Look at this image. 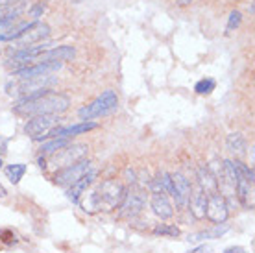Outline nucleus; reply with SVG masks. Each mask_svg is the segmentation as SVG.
Returning a JSON list of instances; mask_svg holds the SVG:
<instances>
[{
	"label": "nucleus",
	"mask_w": 255,
	"mask_h": 253,
	"mask_svg": "<svg viewBox=\"0 0 255 253\" xmlns=\"http://www.w3.org/2000/svg\"><path fill=\"white\" fill-rule=\"evenodd\" d=\"M70 100L67 95L54 93V91H43L28 98H20L15 102L13 111L24 117H43V115H59L67 111Z\"/></svg>",
	"instance_id": "nucleus-1"
},
{
	"label": "nucleus",
	"mask_w": 255,
	"mask_h": 253,
	"mask_svg": "<svg viewBox=\"0 0 255 253\" xmlns=\"http://www.w3.org/2000/svg\"><path fill=\"white\" fill-rule=\"evenodd\" d=\"M126 196V189L117 181H104L98 185V189L93 190L87 200L82 203L83 209L95 213V211H113L115 207H121Z\"/></svg>",
	"instance_id": "nucleus-2"
},
{
	"label": "nucleus",
	"mask_w": 255,
	"mask_h": 253,
	"mask_svg": "<svg viewBox=\"0 0 255 253\" xmlns=\"http://www.w3.org/2000/svg\"><path fill=\"white\" fill-rule=\"evenodd\" d=\"M56 83V78L54 76H35V78H28V80H15L13 83H7V95L11 96H19V98H28V96H33L37 93H43V91H48Z\"/></svg>",
	"instance_id": "nucleus-3"
},
{
	"label": "nucleus",
	"mask_w": 255,
	"mask_h": 253,
	"mask_svg": "<svg viewBox=\"0 0 255 253\" xmlns=\"http://www.w3.org/2000/svg\"><path fill=\"white\" fill-rule=\"evenodd\" d=\"M117 106H119V96H117L115 91H104L102 95L98 96L93 104L80 109L78 115H80V119H83V121L87 122V121L96 119V117L111 113L113 109H117Z\"/></svg>",
	"instance_id": "nucleus-4"
},
{
	"label": "nucleus",
	"mask_w": 255,
	"mask_h": 253,
	"mask_svg": "<svg viewBox=\"0 0 255 253\" xmlns=\"http://www.w3.org/2000/svg\"><path fill=\"white\" fill-rule=\"evenodd\" d=\"M50 35V26L45 24V22H32V26L26 30L22 35H20L15 44H13L11 52H17V50H22V48H28V46H33V44L41 43L43 39H46Z\"/></svg>",
	"instance_id": "nucleus-5"
},
{
	"label": "nucleus",
	"mask_w": 255,
	"mask_h": 253,
	"mask_svg": "<svg viewBox=\"0 0 255 253\" xmlns=\"http://www.w3.org/2000/svg\"><path fill=\"white\" fill-rule=\"evenodd\" d=\"M59 124L58 115H43V117H32L26 122L24 131L26 135H30L33 140H43L46 137V133L50 131L52 127Z\"/></svg>",
	"instance_id": "nucleus-6"
},
{
	"label": "nucleus",
	"mask_w": 255,
	"mask_h": 253,
	"mask_svg": "<svg viewBox=\"0 0 255 253\" xmlns=\"http://www.w3.org/2000/svg\"><path fill=\"white\" fill-rule=\"evenodd\" d=\"M87 150L89 148L85 144H67L65 148L56 152V155L52 157V165H56L58 168L74 165L78 161H83V157L87 155Z\"/></svg>",
	"instance_id": "nucleus-7"
},
{
	"label": "nucleus",
	"mask_w": 255,
	"mask_h": 253,
	"mask_svg": "<svg viewBox=\"0 0 255 253\" xmlns=\"http://www.w3.org/2000/svg\"><path fill=\"white\" fill-rule=\"evenodd\" d=\"M91 166H93L91 161H78L74 165L61 168V170L56 174L54 181H56V185H59V187H70L72 183H76L82 176H85L89 170H93Z\"/></svg>",
	"instance_id": "nucleus-8"
},
{
	"label": "nucleus",
	"mask_w": 255,
	"mask_h": 253,
	"mask_svg": "<svg viewBox=\"0 0 255 253\" xmlns=\"http://www.w3.org/2000/svg\"><path fill=\"white\" fill-rule=\"evenodd\" d=\"M205 215L211 222L215 224H224L230 216V209H228V202L222 194H211L207 196V209H205Z\"/></svg>",
	"instance_id": "nucleus-9"
},
{
	"label": "nucleus",
	"mask_w": 255,
	"mask_h": 253,
	"mask_svg": "<svg viewBox=\"0 0 255 253\" xmlns=\"http://www.w3.org/2000/svg\"><path fill=\"white\" fill-rule=\"evenodd\" d=\"M144 205H146V196H144L142 190L139 189L126 190L124 202L121 203L122 216H137L140 211L144 209Z\"/></svg>",
	"instance_id": "nucleus-10"
},
{
	"label": "nucleus",
	"mask_w": 255,
	"mask_h": 253,
	"mask_svg": "<svg viewBox=\"0 0 255 253\" xmlns=\"http://www.w3.org/2000/svg\"><path fill=\"white\" fill-rule=\"evenodd\" d=\"M170 177H172V198L176 200L179 207H183L189 202V198H191V181L185 176H181V174H170Z\"/></svg>",
	"instance_id": "nucleus-11"
},
{
	"label": "nucleus",
	"mask_w": 255,
	"mask_h": 253,
	"mask_svg": "<svg viewBox=\"0 0 255 253\" xmlns=\"http://www.w3.org/2000/svg\"><path fill=\"white\" fill-rule=\"evenodd\" d=\"M96 124L95 122H82V124H74V126H67V127H52L50 131L46 133L45 139L52 137V139H69L72 135H80V133H87L91 129H95Z\"/></svg>",
	"instance_id": "nucleus-12"
},
{
	"label": "nucleus",
	"mask_w": 255,
	"mask_h": 253,
	"mask_svg": "<svg viewBox=\"0 0 255 253\" xmlns=\"http://www.w3.org/2000/svg\"><path fill=\"white\" fill-rule=\"evenodd\" d=\"M74 56H76V48L65 44V46H56V48H52V50H45L37 59H39V63H41V61H61V63H63V61L74 59Z\"/></svg>",
	"instance_id": "nucleus-13"
},
{
	"label": "nucleus",
	"mask_w": 255,
	"mask_h": 253,
	"mask_svg": "<svg viewBox=\"0 0 255 253\" xmlns=\"http://www.w3.org/2000/svg\"><path fill=\"white\" fill-rule=\"evenodd\" d=\"M95 177H96V170H89L87 174H85V176L80 177L76 183L70 185L69 190H67V196H69L70 202H74V203L80 202V196H82L85 190L89 189L91 183L95 181Z\"/></svg>",
	"instance_id": "nucleus-14"
},
{
	"label": "nucleus",
	"mask_w": 255,
	"mask_h": 253,
	"mask_svg": "<svg viewBox=\"0 0 255 253\" xmlns=\"http://www.w3.org/2000/svg\"><path fill=\"white\" fill-rule=\"evenodd\" d=\"M198 179H200V187H202V190H204L207 196L218 192L217 177H215V174L211 170V166H200L198 168Z\"/></svg>",
	"instance_id": "nucleus-15"
},
{
	"label": "nucleus",
	"mask_w": 255,
	"mask_h": 253,
	"mask_svg": "<svg viewBox=\"0 0 255 253\" xmlns=\"http://www.w3.org/2000/svg\"><path fill=\"white\" fill-rule=\"evenodd\" d=\"M152 209L153 213L159 216L161 220H166L174 215L172 203L168 202V196L166 194H153L152 196Z\"/></svg>",
	"instance_id": "nucleus-16"
},
{
	"label": "nucleus",
	"mask_w": 255,
	"mask_h": 253,
	"mask_svg": "<svg viewBox=\"0 0 255 253\" xmlns=\"http://www.w3.org/2000/svg\"><path fill=\"white\" fill-rule=\"evenodd\" d=\"M189 205H191V213L196 216V218H204L205 209H207V194H205L202 189L196 190V192L189 198Z\"/></svg>",
	"instance_id": "nucleus-17"
},
{
	"label": "nucleus",
	"mask_w": 255,
	"mask_h": 253,
	"mask_svg": "<svg viewBox=\"0 0 255 253\" xmlns=\"http://www.w3.org/2000/svg\"><path fill=\"white\" fill-rule=\"evenodd\" d=\"M226 146H228V150L231 153H235L239 157H243L246 153V140H244L241 133H230L228 139H226Z\"/></svg>",
	"instance_id": "nucleus-18"
},
{
	"label": "nucleus",
	"mask_w": 255,
	"mask_h": 253,
	"mask_svg": "<svg viewBox=\"0 0 255 253\" xmlns=\"http://www.w3.org/2000/svg\"><path fill=\"white\" fill-rule=\"evenodd\" d=\"M226 231H230V228H228V226L217 224V228L205 229V231H200V233L191 235V237H189V241H191V242H200V241H205V239H220Z\"/></svg>",
	"instance_id": "nucleus-19"
},
{
	"label": "nucleus",
	"mask_w": 255,
	"mask_h": 253,
	"mask_svg": "<svg viewBox=\"0 0 255 253\" xmlns=\"http://www.w3.org/2000/svg\"><path fill=\"white\" fill-rule=\"evenodd\" d=\"M30 26H32V22H19L17 26H9L7 30L0 33V41H17Z\"/></svg>",
	"instance_id": "nucleus-20"
},
{
	"label": "nucleus",
	"mask_w": 255,
	"mask_h": 253,
	"mask_svg": "<svg viewBox=\"0 0 255 253\" xmlns=\"http://www.w3.org/2000/svg\"><path fill=\"white\" fill-rule=\"evenodd\" d=\"M67 144H69V139H63V137H61V139H52L41 146V153H43V155H52V153H56L58 150L65 148Z\"/></svg>",
	"instance_id": "nucleus-21"
},
{
	"label": "nucleus",
	"mask_w": 255,
	"mask_h": 253,
	"mask_svg": "<svg viewBox=\"0 0 255 253\" xmlns=\"http://www.w3.org/2000/svg\"><path fill=\"white\" fill-rule=\"evenodd\" d=\"M24 174H26V165H22V163H17V165H9L6 168V176H7V179H9L13 185L19 183Z\"/></svg>",
	"instance_id": "nucleus-22"
},
{
	"label": "nucleus",
	"mask_w": 255,
	"mask_h": 253,
	"mask_svg": "<svg viewBox=\"0 0 255 253\" xmlns=\"http://www.w3.org/2000/svg\"><path fill=\"white\" fill-rule=\"evenodd\" d=\"M215 87H217V82L213 78H204V80H200L194 85V91H196L198 95H211L215 91Z\"/></svg>",
	"instance_id": "nucleus-23"
},
{
	"label": "nucleus",
	"mask_w": 255,
	"mask_h": 253,
	"mask_svg": "<svg viewBox=\"0 0 255 253\" xmlns=\"http://www.w3.org/2000/svg\"><path fill=\"white\" fill-rule=\"evenodd\" d=\"M241 22H243V15H241V11L233 9V11L230 13V19H228V26H226L228 33L233 32L235 28H239V26H241Z\"/></svg>",
	"instance_id": "nucleus-24"
},
{
	"label": "nucleus",
	"mask_w": 255,
	"mask_h": 253,
	"mask_svg": "<svg viewBox=\"0 0 255 253\" xmlns=\"http://www.w3.org/2000/svg\"><path fill=\"white\" fill-rule=\"evenodd\" d=\"M155 235H166V237H179V229L176 226H166V224H161L153 229Z\"/></svg>",
	"instance_id": "nucleus-25"
},
{
	"label": "nucleus",
	"mask_w": 255,
	"mask_h": 253,
	"mask_svg": "<svg viewBox=\"0 0 255 253\" xmlns=\"http://www.w3.org/2000/svg\"><path fill=\"white\" fill-rule=\"evenodd\" d=\"M43 11H45V4L43 2H37V4H33L32 7H30V17H33V19H39L41 15H43Z\"/></svg>",
	"instance_id": "nucleus-26"
},
{
	"label": "nucleus",
	"mask_w": 255,
	"mask_h": 253,
	"mask_svg": "<svg viewBox=\"0 0 255 253\" xmlns=\"http://www.w3.org/2000/svg\"><path fill=\"white\" fill-rule=\"evenodd\" d=\"M17 19H19V15H7V17H2V19H0V28H6L7 30L13 22H17Z\"/></svg>",
	"instance_id": "nucleus-27"
},
{
	"label": "nucleus",
	"mask_w": 255,
	"mask_h": 253,
	"mask_svg": "<svg viewBox=\"0 0 255 253\" xmlns=\"http://www.w3.org/2000/svg\"><path fill=\"white\" fill-rule=\"evenodd\" d=\"M26 0H0V7H17L24 6Z\"/></svg>",
	"instance_id": "nucleus-28"
},
{
	"label": "nucleus",
	"mask_w": 255,
	"mask_h": 253,
	"mask_svg": "<svg viewBox=\"0 0 255 253\" xmlns=\"http://www.w3.org/2000/svg\"><path fill=\"white\" fill-rule=\"evenodd\" d=\"M0 237H4V239H2L4 244H15V242H17V237H15L11 231H0Z\"/></svg>",
	"instance_id": "nucleus-29"
},
{
	"label": "nucleus",
	"mask_w": 255,
	"mask_h": 253,
	"mask_svg": "<svg viewBox=\"0 0 255 253\" xmlns=\"http://www.w3.org/2000/svg\"><path fill=\"white\" fill-rule=\"evenodd\" d=\"M189 253H213V248L202 244V246H198V248H194V250H191Z\"/></svg>",
	"instance_id": "nucleus-30"
},
{
	"label": "nucleus",
	"mask_w": 255,
	"mask_h": 253,
	"mask_svg": "<svg viewBox=\"0 0 255 253\" xmlns=\"http://www.w3.org/2000/svg\"><path fill=\"white\" fill-rule=\"evenodd\" d=\"M224 253H246V252H244V248H241V246H231V248H228Z\"/></svg>",
	"instance_id": "nucleus-31"
},
{
	"label": "nucleus",
	"mask_w": 255,
	"mask_h": 253,
	"mask_svg": "<svg viewBox=\"0 0 255 253\" xmlns=\"http://www.w3.org/2000/svg\"><path fill=\"white\" fill-rule=\"evenodd\" d=\"M37 163H39V166H41V168L45 170V168H46V159H45V157H39Z\"/></svg>",
	"instance_id": "nucleus-32"
},
{
	"label": "nucleus",
	"mask_w": 255,
	"mask_h": 253,
	"mask_svg": "<svg viewBox=\"0 0 255 253\" xmlns=\"http://www.w3.org/2000/svg\"><path fill=\"white\" fill-rule=\"evenodd\" d=\"M4 196H6V189L0 185V198H4Z\"/></svg>",
	"instance_id": "nucleus-33"
},
{
	"label": "nucleus",
	"mask_w": 255,
	"mask_h": 253,
	"mask_svg": "<svg viewBox=\"0 0 255 253\" xmlns=\"http://www.w3.org/2000/svg\"><path fill=\"white\" fill-rule=\"evenodd\" d=\"M178 4H179V6H185V4H189V0H179Z\"/></svg>",
	"instance_id": "nucleus-34"
},
{
	"label": "nucleus",
	"mask_w": 255,
	"mask_h": 253,
	"mask_svg": "<svg viewBox=\"0 0 255 253\" xmlns=\"http://www.w3.org/2000/svg\"><path fill=\"white\" fill-rule=\"evenodd\" d=\"M0 166H2V159H0Z\"/></svg>",
	"instance_id": "nucleus-35"
}]
</instances>
